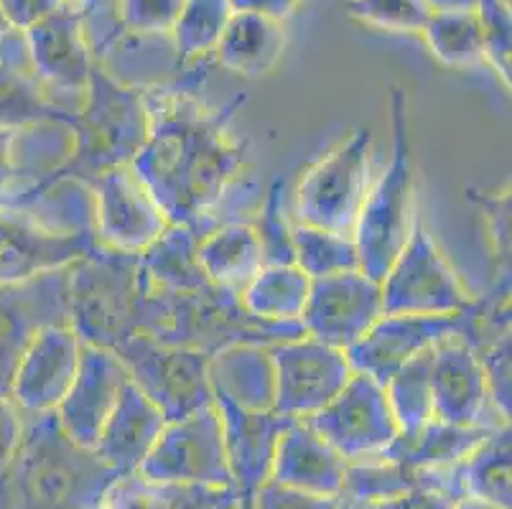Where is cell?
<instances>
[{
    "instance_id": "obj_42",
    "label": "cell",
    "mask_w": 512,
    "mask_h": 509,
    "mask_svg": "<svg viewBox=\"0 0 512 509\" xmlns=\"http://www.w3.org/2000/svg\"><path fill=\"white\" fill-rule=\"evenodd\" d=\"M510 349L512 336L502 334L484 347L474 349L482 362L484 380H487V392H490V403L497 410V415L510 420L512 410V387H510Z\"/></svg>"
},
{
    "instance_id": "obj_19",
    "label": "cell",
    "mask_w": 512,
    "mask_h": 509,
    "mask_svg": "<svg viewBox=\"0 0 512 509\" xmlns=\"http://www.w3.org/2000/svg\"><path fill=\"white\" fill-rule=\"evenodd\" d=\"M79 354L82 339L72 326H44L18 362L8 398L23 415L54 413L77 377Z\"/></svg>"
},
{
    "instance_id": "obj_12",
    "label": "cell",
    "mask_w": 512,
    "mask_h": 509,
    "mask_svg": "<svg viewBox=\"0 0 512 509\" xmlns=\"http://www.w3.org/2000/svg\"><path fill=\"white\" fill-rule=\"evenodd\" d=\"M276 382L273 410L286 418L306 420L337 398L355 375L342 349L327 347L311 336L268 344Z\"/></svg>"
},
{
    "instance_id": "obj_49",
    "label": "cell",
    "mask_w": 512,
    "mask_h": 509,
    "mask_svg": "<svg viewBox=\"0 0 512 509\" xmlns=\"http://www.w3.org/2000/svg\"><path fill=\"white\" fill-rule=\"evenodd\" d=\"M23 433V413L8 395H0V471L16 454Z\"/></svg>"
},
{
    "instance_id": "obj_20",
    "label": "cell",
    "mask_w": 512,
    "mask_h": 509,
    "mask_svg": "<svg viewBox=\"0 0 512 509\" xmlns=\"http://www.w3.org/2000/svg\"><path fill=\"white\" fill-rule=\"evenodd\" d=\"M128 380L130 375L123 359L113 349L82 344L77 377L59 408L54 410L62 431L77 446L95 451L102 426L118 405L120 392Z\"/></svg>"
},
{
    "instance_id": "obj_57",
    "label": "cell",
    "mask_w": 512,
    "mask_h": 509,
    "mask_svg": "<svg viewBox=\"0 0 512 509\" xmlns=\"http://www.w3.org/2000/svg\"><path fill=\"white\" fill-rule=\"evenodd\" d=\"M357 507H360V504H357ZM360 509H362V507H360Z\"/></svg>"
},
{
    "instance_id": "obj_5",
    "label": "cell",
    "mask_w": 512,
    "mask_h": 509,
    "mask_svg": "<svg viewBox=\"0 0 512 509\" xmlns=\"http://www.w3.org/2000/svg\"><path fill=\"white\" fill-rule=\"evenodd\" d=\"M390 130V161L370 184L352 232L360 270L375 280H383L418 222L411 115L408 95L400 87L390 92Z\"/></svg>"
},
{
    "instance_id": "obj_28",
    "label": "cell",
    "mask_w": 512,
    "mask_h": 509,
    "mask_svg": "<svg viewBox=\"0 0 512 509\" xmlns=\"http://www.w3.org/2000/svg\"><path fill=\"white\" fill-rule=\"evenodd\" d=\"M199 263L214 286L240 293L263 268L258 235L250 219H237L214 227L199 240Z\"/></svg>"
},
{
    "instance_id": "obj_24",
    "label": "cell",
    "mask_w": 512,
    "mask_h": 509,
    "mask_svg": "<svg viewBox=\"0 0 512 509\" xmlns=\"http://www.w3.org/2000/svg\"><path fill=\"white\" fill-rule=\"evenodd\" d=\"M164 426V413L128 380L120 392L118 405L102 426L95 454L120 476L133 474L151 454Z\"/></svg>"
},
{
    "instance_id": "obj_32",
    "label": "cell",
    "mask_w": 512,
    "mask_h": 509,
    "mask_svg": "<svg viewBox=\"0 0 512 509\" xmlns=\"http://www.w3.org/2000/svg\"><path fill=\"white\" fill-rule=\"evenodd\" d=\"M512 441L510 423L495 428L462 461L464 497H477L497 507H512Z\"/></svg>"
},
{
    "instance_id": "obj_26",
    "label": "cell",
    "mask_w": 512,
    "mask_h": 509,
    "mask_svg": "<svg viewBox=\"0 0 512 509\" xmlns=\"http://www.w3.org/2000/svg\"><path fill=\"white\" fill-rule=\"evenodd\" d=\"M212 395L232 400L245 410H273L276 382L268 344H237L209 359Z\"/></svg>"
},
{
    "instance_id": "obj_50",
    "label": "cell",
    "mask_w": 512,
    "mask_h": 509,
    "mask_svg": "<svg viewBox=\"0 0 512 509\" xmlns=\"http://www.w3.org/2000/svg\"><path fill=\"white\" fill-rule=\"evenodd\" d=\"M232 11H248L260 13V16L276 18V21H286L304 0H227Z\"/></svg>"
},
{
    "instance_id": "obj_34",
    "label": "cell",
    "mask_w": 512,
    "mask_h": 509,
    "mask_svg": "<svg viewBox=\"0 0 512 509\" xmlns=\"http://www.w3.org/2000/svg\"><path fill=\"white\" fill-rule=\"evenodd\" d=\"M428 49L446 67H479L484 64L482 26L477 11H434L423 28Z\"/></svg>"
},
{
    "instance_id": "obj_48",
    "label": "cell",
    "mask_w": 512,
    "mask_h": 509,
    "mask_svg": "<svg viewBox=\"0 0 512 509\" xmlns=\"http://www.w3.org/2000/svg\"><path fill=\"white\" fill-rule=\"evenodd\" d=\"M454 499L449 494L431 487H416L400 497L385 499L375 504H360L362 509H454Z\"/></svg>"
},
{
    "instance_id": "obj_13",
    "label": "cell",
    "mask_w": 512,
    "mask_h": 509,
    "mask_svg": "<svg viewBox=\"0 0 512 509\" xmlns=\"http://www.w3.org/2000/svg\"><path fill=\"white\" fill-rule=\"evenodd\" d=\"M304 423L319 433L344 461L383 454L400 433L385 387L360 372L349 377L332 403L309 415Z\"/></svg>"
},
{
    "instance_id": "obj_54",
    "label": "cell",
    "mask_w": 512,
    "mask_h": 509,
    "mask_svg": "<svg viewBox=\"0 0 512 509\" xmlns=\"http://www.w3.org/2000/svg\"><path fill=\"white\" fill-rule=\"evenodd\" d=\"M72 3H77V6L82 8V11H85V8L100 6V3H105V0H72Z\"/></svg>"
},
{
    "instance_id": "obj_2",
    "label": "cell",
    "mask_w": 512,
    "mask_h": 509,
    "mask_svg": "<svg viewBox=\"0 0 512 509\" xmlns=\"http://www.w3.org/2000/svg\"><path fill=\"white\" fill-rule=\"evenodd\" d=\"M118 476L77 446L54 413L23 415L16 454L0 471V509H102Z\"/></svg>"
},
{
    "instance_id": "obj_39",
    "label": "cell",
    "mask_w": 512,
    "mask_h": 509,
    "mask_svg": "<svg viewBox=\"0 0 512 509\" xmlns=\"http://www.w3.org/2000/svg\"><path fill=\"white\" fill-rule=\"evenodd\" d=\"M467 199L484 214L487 222V232H490L492 242V260H495V286L492 288H510V252H512V237H510V207L512 196L510 186H502L500 191L474 189L469 186Z\"/></svg>"
},
{
    "instance_id": "obj_37",
    "label": "cell",
    "mask_w": 512,
    "mask_h": 509,
    "mask_svg": "<svg viewBox=\"0 0 512 509\" xmlns=\"http://www.w3.org/2000/svg\"><path fill=\"white\" fill-rule=\"evenodd\" d=\"M293 250H296V265L311 280L360 270V252L352 235H337V232L296 222L293 224Z\"/></svg>"
},
{
    "instance_id": "obj_31",
    "label": "cell",
    "mask_w": 512,
    "mask_h": 509,
    "mask_svg": "<svg viewBox=\"0 0 512 509\" xmlns=\"http://www.w3.org/2000/svg\"><path fill=\"white\" fill-rule=\"evenodd\" d=\"M309 288L311 278L299 265H263L240 291V303L260 321L301 324Z\"/></svg>"
},
{
    "instance_id": "obj_3",
    "label": "cell",
    "mask_w": 512,
    "mask_h": 509,
    "mask_svg": "<svg viewBox=\"0 0 512 509\" xmlns=\"http://www.w3.org/2000/svg\"><path fill=\"white\" fill-rule=\"evenodd\" d=\"M72 146L62 163L49 168L34 184L36 199L62 184L82 189L113 168L130 166L148 138V107L143 87L120 82L95 64L82 92V107L69 125Z\"/></svg>"
},
{
    "instance_id": "obj_30",
    "label": "cell",
    "mask_w": 512,
    "mask_h": 509,
    "mask_svg": "<svg viewBox=\"0 0 512 509\" xmlns=\"http://www.w3.org/2000/svg\"><path fill=\"white\" fill-rule=\"evenodd\" d=\"M199 240L202 235L192 227L169 222L158 240L141 252L143 270L153 286L174 293H197L214 286L199 263Z\"/></svg>"
},
{
    "instance_id": "obj_22",
    "label": "cell",
    "mask_w": 512,
    "mask_h": 509,
    "mask_svg": "<svg viewBox=\"0 0 512 509\" xmlns=\"http://www.w3.org/2000/svg\"><path fill=\"white\" fill-rule=\"evenodd\" d=\"M214 408L222 420L235 489L240 497H253L271 479L278 438L296 418H286L276 410H245L222 395H214Z\"/></svg>"
},
{
    "instance_id": "obj_46",
    "label": "cell",
    "mask_w": 512,
    "mask_h": 509,
    "mask_svg": "<svg viewBox=\"0 0 512 509\" xmlns=\"http://www.w3.org/2000/svg\"><path fill=\"white\" fill-rule=\"evenodd\" d=\"M253 509H342V499L306 494L268 479L253 494Z\"/></svg>"
},
{
    "instance_id": "obj_40",
    "label": "cell",
    "mask_w": 512,
    "mask_h": 509,
    "mask_svg": "<svg viewBox=\"0 0 512 509\" xmlns=\"http://www.w3.org/2000/svg\"><path fill=\"white\" fill-rule=\"evenodd\" d=\"M347 13L367 26L395 34H423L431 18L426 0H347Z\"/></svg>"
},
{
    "instance_id": "obj_6",
    "label": "cell",
    "mask_w": 512,
    "mask_h": 509,
    "mask_svg": "<svg viewBox=\"0 0 512 509\" xmlns=\"http://www.w3.org/2000/svg\"><path fill=\"white\" fill-rule=\"evenodd\" d=\"M148 275L141 255L97 245L69 268V326L82 344L118 349L138 336Z\"/></svg>"
},
{
    "instance_id": "obj_55",
    "label": "cell",
    "mask_w": 512,
    "mask_h": 509,
    "mask_svg": "<svg viewBox=\"0 0 512 509\" xmlns=\"http://www.w3.org/2000/svg\"><path fill=\"white\" fill-rule=\"evenodd\" d=\"M237 509H253V497H240V504Z\"/></svg>"
},
{
    "instance_id": "obj_23",
    "label": "cell",
    "mask_w": 512,
    "mask_h": 509,
    "mask_svg": "<svg viewBox=\"0 0 512 509\" xmlns=\"http://www.w3.org/2000/svg\"><path fill=\"white\" fill-rule=\"evenodd\" d=\"M347 461L304 420L288 423L273 454L271 482L319 497H339Z\"/></svg>"
},
{
    "instance_id": "obj_25",
    "label": "cell",
    "mask_w": 512,
    "mask_h": 509,
    "mask_svg": "<svg viewBox=\"0 0 512 509\" xmlns=\"http://www.w3.org/2000/svg\"><path fill=\"white\" fill-rule=\"evenodd\" d=\"M286 26L260 13L232 11L230 23L214 49L217 64L242 77H263L281 64L286 54Z\"/></svg>"
},
{
    "instance_id": "obj_51",
    "label": "cell",
    "mask_w": 512,
    "mask_h": 509,
    "mask_svg": "<svg viewBox=\"0 0 512 509\" xmlns=\"http://www.w3.org/2000/svg\"><path fill=\"white\" fill-rule=\"evenodd\" d=\"M431 13L434 11H477L479 0H426Z\"/></svg>"
},
{
    "instance_id": "obj_14",
    "label": "cell",
    "mask_w": 512,
    "mask_h": 509,
    "mask_svg": "<svg viewBox=\"0 0 512 509\" xmlns=\"http://www.w3.org/2000/svg\"><path fill=\"white\" fill-rule=\"evenodd\" d=\"M87 191L97 245L141 255L169 227V219L133 166H120L97 176Z\"/></svg>"
},
{
    "instance_id": "obj_17",
    "label": "cell",
    "mask_w": 512,
    "mask_h": 509,
    "mask_svg": "<svg viewBox=\"0 0 512 509\" xmlns=\"http://www.w3.org/2000/svg\"><path fill=\"white\" fill-rule=\"evenodd\" d=\"M26 59L41 84L62 92H85L95 56L87 41L85 11L67 0L59 11L49 13L21 31Z\"/></svg>"
},
{
    "instance_id": "obj_36",
    "label": "cell",
    "mask_w": 512,
    "mask_h": 509,
    "mask_svg": "<svg viewBox=\"0 0 512 509\" xmlns=\"http://www.w3.org/2000/svg\"><path fill=\"white\" fill-rule=\"evenodd\" d=\"M416 487H421L418 471L383 456H370V459L347 461L339 497L355 504H375L400 497Z\"/></svg>"
},
{
    "instance_id": "obj_52",
    "label": "cell",
    "mask_w": 512,
    "mask_h": 509,
    "mask_svg": "<svg viewBox=\"0 0 512 509\" xmlns=\"http://www.w3.org/2000/svg\"><path fill=\"white\" fill-rule=\"evenodd\" d=\"M454 509H505V507H497V504L484 502V499H477V497H462L454 504Z\"/></svg>"
},
{
    "instance_id": "obj_44",
    "label": "cell",
    "mask_w": 512,
    "mask_h": 509,
    "mask_svg": "<svg viewBox=\"0 0 512 509\" xmlns=\"http://www.w3.org/2000/svg\"><path fill=\"white\" fill-rule=\"evenodd\" d=\"M235 487H199V484H158V509H237Z\"/></svg>"
},
{
    "instance_id": "obj_7",
    "label": "cell",
    "mask_w": 512,
    "mask_h": 509,
    "mask_svg": "<svg viewBox=\"0 0 512 509\" xmlns=\"http://www.w3.org/2000/svg\"><path fill=\"white\" fill-rule=\"evenodd\" d=\"M372 130L360 128L316 161L296 186V222L352 235L372 184Z\"/></svg>"
},
{
    "instance_id": "obj_18",
    "label": "cell",
    "mask_w": 512,
    "mask_h": 509,
    "mask_svg": "<svg viewBox=\"0 0 512 509\" xmlns=\"http://www.w3.org/2000/svg\"><path fill=\"white\" fill-rule=\"evenodd\" d=\"M462 314L454 316H406L383 314L360 342L347 349L352 372L372 377L385 387L406 362L434 349L446 336L459 334Z\"/></svg>"
},
{
    "instance_id": "obj_47",
    "label": "cell",
    "mask_w": 512,
    "mask_h": 509,
    "mask_svg": "<svg viewBox=\"0 0 512 509\" xmlns=\"http://www.w3.org/2000/svg\"><path fill=\"white\" fill-rule=\"evenodd\" d=\"M67 0H0V11L13 31H26L49 13L59 11Z\"/></svg>"
},
{
    "instance_id": "obj_10",
    "label": "cell",
    "mask_w": 512,
    "mask_h": 509,
    "mask_svg": "<svg viewBox=\"0 0 512 509\" xmlns=\"http://www.w3.org/2000/svg\"><path fill=\"white\" fill-rule=\"evenodd\" d=\"M31 207H0V286L72 268L97 247L92 222L46 224Z\"/></svg>"
},
{
    "instance_id": "obj_53",
    "label": "cell",
    "mask_w": 512,
    "mask_h": 509,
    "mask_svg": "<svg viewBox=\"0 0 512 509\" xmlns=\"http://www.w3.org/2000/svg\"><path fill=\"white\" fill-rule=\"evenodd\" d=\"M11 34H13L11 23L6 21V16H3V11H0V41H6Z\"/></svg>"
},
{
    "instance_id": "obj_56",
    "label": "cell",
    "mask_w": 512,
    "mask_h": 509,
    "mask_svg": "<svg viewBox=\"0 0 512 509\" xmlns=\"http://www.w3.org/2000/svg\"><path fill=\"white\" fill-rule=\"evenodd\" d=\"M0 207H18V204L8 202V199H0Z\"/></svg>"
},
{
    "instance_id": "obj_1",
    "label": "cell",
    "mask_w": 512,
    "mask_h": 509,
    "mask_svg": "<svg viewBox=\"0 0 512 509\" xmlns=\"http://www.w3.org/2000/svg\"><path fill=\"white\" fill-rule=\"evenodd\" d=\"M148 138L130 163L171 224H186L197 235L230 222L232 194L250 196V140L232 135L235 112L248 97L237 95L225 107H209L194 84L146 90Z\"/></svg>"
},
{
    "instance_id": "obj_45",
    "label": "cell",
    "mask_w": 512,
    "mask_h": 509,
    "mask_svg": "<svg viewBox=\"0 0 512 509\" xmlns=\"http://www.w3.org/2000/svg\"><path fill=\"white\" fill-rule=\"evenodd\" d=\"M29 130L0 128V199L18 204V207H34V184H23V171L18 166V138Z\"/></svg>"
},
{
    "instance_id": "obj_16",
    "label": "cell",
    "mask_w": 512,
    "mask_h": 509,
    "mask_svg": "<svg viewBox=\"0 0 512 509\" xmlns=\"http://www.w3.org/2000/svg\"><path fill=\"white\" fill-rule=\"evenodd\" d=\"M69 268L21 283L0 286V395L11 392L13 375L44 326L69 324Z\"/></svg>"
},
{
    "instance_id": "obj_29",
    "label": "cell",
    "mask_w": 512,
    "mask_h": 509,
    "mask_svg": "<svg viewBox=\"0 0 512 509\" xmlns=\"http://www.w3.org/2000/svg\"><path fill=\"white\" fill-rule=\"evenodd\" d=\"M72 110H64L46 95L31 67L0 56V128L36 130L44 125L69 128Z\"/></svg>"
},
{
    "instance_id": "obj_9",
    "label": "cell",
    "mask_w": 512,
    "mask_h": 509,
    "mask_svg": "<svg viewBox=\"0 0 512 509\" xmlns=\"http://www.w3.org/2000/svg\"><path fill=\"white\" fill-rule=\"evenodd\" d=\"M128 370L130 382L169 420L186 418L214 403L209 359L212 354L189 347L133 336L115 349Z\"/></svg>"
},
{
    "instance_id": "obj_11",
    "label": "cell",
    "mask_w": 512,
    "mask_h": 509,
    "mask_svg": "<svg viewBox=\"0 0 512 509\" xmlns=\"http://www.w3.org/2000/svg\"><path fill=\"white\" fill-rule=\"evenodd\" d=\"M138 474L158 484L235 487L214 403L186 418L169 420Z\"/></svg>"
},
{
    "instance_id": "obj_33",
    "label": "cell",
    "mask_w": 512,
    "mask_h": 509,
    "mask_svg": "<svg viewBox=\"0 0 512 509\" xmlns=\"http://www.w3.org/2000/svg\"><path fill=\"white\" fill-rule=\"evenodd\" d=\"M431 354H434V349L413 357L385 382V395H388L400 436H413L418 428H423L428 420L434 418Z\"/></svg>"
},
{
    "instance_id": "obj_27",
    "label": "cell",
    "mask_w": 512,
    "mask_h": 509,
    "mask_svg": "<svg viewBox=\"0 0 512 509\" xmlns=\"http://www.w3.org/2000/svg\"><path fill=\"white\" fill-rule=\"evenodd\" d=\"M492 431L495 428L456 426V423L431 418L413 436H400L398 433V438L377 456L408 466L413 471L446 469V466L462 464Z\"/></svg>"
},
{
    "instance_id": "obj_4",
    "label": "cell",
    "mask_w": 512,
    "mask_h": 509,
    "mask_svg": "<svg viewBox=\"0 0 512 509\" xmlns=\"http://www.w3.org/2000/svg\"><path fill=\"white\" fill-rule=\"evenodd\" d=\"M138 334L174 347L217 354L237 344H276L304 336L301 324H273L250 316L240 293L209 286L197 293H174L148 280Z\"/></svg>"
},
{
    "instance_id": "obj_35",
    "label": "cell",
    "mask_w": 512,
    "mask_h": 509,
    "mask_svg": "<svg viewBox=\"0 0 512 509\" xmlns=\"http://www.w3.org/2000/svg\"><path fill=\"white\" fill-rule=\"evenodd\" d=\"M230 16L232 6L227 0H186L171 28L179 62L192 64L214 54Z\"/></svg>"
},
{
    "instance_id": "obj_41",
    "label": "cell",
    "mask_w": 512,
    "mask_h": 509,
    "mask_svg": "<svg viewBox=\"0 0 512 509\" xmlns=\"http://www.w3.org/2000/svg\"><path fill=\"white\" fill-rule=\"evenodd\" d=\"M479 26H482V46H484V64L507 84H512V18H510V0H479L477 6Z\"/></svg>"
},
{
    "instance_id": "obj_15",
    "label": "cell",
    "mask_w": 512,
    "mask_h": 509,
    "mask_svg": "<svg viewBox=\"0 0 512 509\" xmlns=\"http://www.w3.org/2000/svg\"><path fill=\"white\" fill-rule=\"evenodd\" d=\"M383 314L380 280L362 270H347L311 280L301 326L316 342L347 352Z\"/></svg>"
},
{
    "instance_id": "obj_43",
    "label": "cell",
    "mask_w": 512,
    "mask_h": 509,
    "mask_svg": "<svg viewBox=\"0 0 512 509\" xmlns=\"http://www.w3.org/2000/svg\"><path fill=\"white\" fill-rule=\"evenodd\" d=\"M186 0H120V23L136 36H171Z\"/></svg>"
},
{
    "instance_id": "obj_21",
    "label": "cell",
    "mask_w": 512,
    "mask_h": 509,
    "mask_svg": "<svg viewBox=\"0 0 512 509\" xmlns=\"http://www.w3.org/2000/svg\"><path fill=\"white\" fill-rule=\"evenodd\" d=\"M431 395H434V418L456 426L500 428L487 420V413L497 415V410L490 403L482 362L459 334L446 336L444 342L434 347Z\"/></svg>"
},
{
    "instance_id": "obj_38",
    "label": "cell",
    "mask_w": 512,
    "mask_h": 509,
    "mask_svg": "<svg viewBox=\"0 0 512 509\" xmlns=\"http://www.w3.org/2000/svg\"><path fill=\"white\" fill-rule=\"evenodd\" d=\"M265 265H296L293 224L286 209V181L273 179L258 212L250 217Z\"/></svg>"
},
{
    "instance_id": "obj_8",
    "label": "cell",
    "mask_w": 512,
    "mask_h": 509,
    "mask_svg": "<svg viewBox=\"0 0 512 509\" xmlns=\"http://www.w3.org/2000/svg\"><path fill=\"white\" fill-rule=\"evenodd\" d=\"M380 288L385 314L454 316L464 314L474 303V296L421 219L380 280Z\"/></svg>"
}]
</instances>
